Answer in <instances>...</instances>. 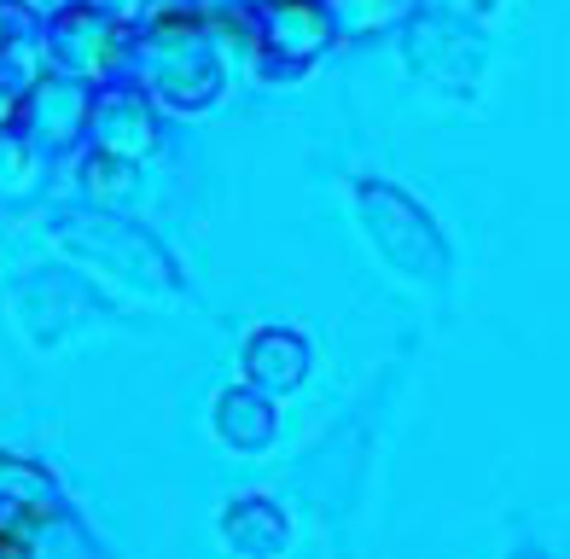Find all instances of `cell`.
I'll list each match as a JSON object with an SVG mask.
<instances>
[{"label":"cell","mask_w":570,"mask_h":559,"mask_svg":"<svg viewBox=\"0 0 570 559\" xmlns=\"http://www.w3.org/2000/svg\"><path fill=\"white\" fill-rule=\"evenodd\" d=\"M361 216H367L379 251L407 274H436L443 268V245H436V227L425 222V210L413 205L407 193L384 187V182H361Z\"/></svg>","instance_id":"1"},{"label":"cell","mask_w":570,"mask_h":559,"mask_svg":"<svg viewBox=\"0 0 570 559\" xmlns=\"http://www.w3.org/2000/svg\"><path fill=\"white\" fill-rule=\"evenodd\" d=\"M245 367H250V379H263V385L292 391L308 373V344L297 333H285V326H268V333H256L245 344Z\"/></svg>","instance_id":"2"},{"label":"cell","mask_w":570,"mask_h":559,"mask_svg":"<svg viewBox=\"0 0 570 559\" xmlns=\"http://www.w3.org/2000/svg\"><path fill=\"white\" fill-rule=\"evenodd\" d=\"M216 431H222L233 449H263L274 438L268 396H256V391H222L216 396Z\"/></svg>","instance_id":"4"},{"label":"cell","mask_w":570,"mask_h":559,"mask_svg":"<svg viewBox=\"0 0 570 559\" xmlns=\"http://www.w3.org/2000/svg\"><path fill=\"white\" fill-rule=\"evenodd\" d=\"M263 18H279L285 23V30H274L268 41H279V47H292V36H297V18H292V0H268V7H263ZM303 30H308V53H315V47H326V18L315 12V7H303Z\"/></svg>","instance_id":"5"},{"label":"cell","mask_w":570,"mask_h":559,"mask_svg":"<svg viewBox=\"0 0 570 559\" xmlns=\"http://www.w3.org/2000/svg\"><path fill=\"white\" fill-rule=\"evenodd\" d=\"M222 530H227V542L233 548H245V553H279L285 548V513L268 501V496H245V501H233L227 507V519H222Z\"/></svg>","instance_id":"3"}]
</instances>
